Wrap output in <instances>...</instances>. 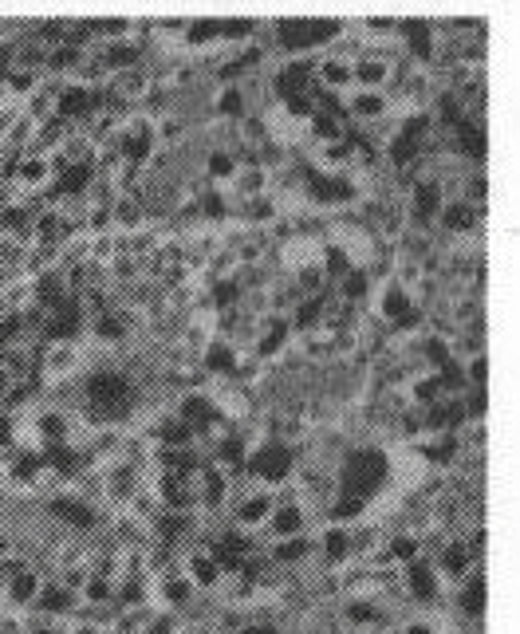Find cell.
<instances>
[{
    "label": "cell",
    "mask_w": 520,
    "mask_h": 634,
    "mask_svg": "<svg viewBox=\"0 0 520 634\" xmlns=\"http://www.w3.org/2000/svg\"><path fill=\"white\" fill-rule=\"evenodd\" d=\"M398 32H402V44L410 52L414 64H434L438 60V24L426 20V16H410V20H398Z\"/></svg>",
    "instance_id": "5"
},
{
    "label": "cell",
    "mask_w": 520,
    "mask_h": 634,
    "mask_svg": "<svg viewBox=\"0 0 520 634\" xmlns=\"http://www.w3.org/2000/svg\"><path fill=\"white\" fill-rule=\"evenodd\" d=\"M75 603H79V595H75L67 583H44L40 595H36V607H40V615H48V619H64V615H71Z\"/></svg>",
    "instance_id": "18"
},
{
    "label": "cell",
    "mask_w": 520,
    "mask_h": 634,
    "mask_svg": "<svg viewBox=\"0 0 520 634\" xmlns=\"http://www.w3.org/2000/svg\"><path fill=\"white\" fill-rule=\"evenodd\" d=\"M438 221H442L446 233H473V229L481 225V205L469 201V197H454V201L442 205Z\"/></svg>",
    "instance_id": "14"
},
{
    "label": "cell",
    "mask_w": 520,
    "mask_h": 634,
    "mask_svg": "<svg viewBox=\"0 0 520 634\" xmlns=\"http://www.w3.org/2000/svg\"><path fill=\"white\" fill-rule=\"evenodd\" d=\"M402 583H406V595L410 599H418V603H434L438 599V591H442V575L434 571L430 560H410V564H402Z\"/></svg>",
    "instance_id": "8"
},
{
    "label": "cell",
    "mask_w": 520,
    "mask_h": 634,
    "mask_svg": "<svg viewBox=\"0 0 520 634\" xmlns=\"http://www.w3.org/2000/svg\"><path fill=\"white\" fill-rule=\"evenodd\" d=\"M422 351H426V363H430V371H442L454 355V343L446 339V335H426V343H422Z\"/></svg>",
    "instance_id": "39"
},
{
    "label": "cell",
    "mask_w": 520,
    "mask_h": 634,
    "mask_svg": "<svg viewBox=\"0 0 520 634\" xmlns=\"http://www.w3.org/2000/svg\"><path fill=\"white\" fill-rule=\"evenodd\" d=\"M477 564V552L465 544V536L461 540H442L438 544V571L442 575H450V579H465L469 571Z\"/></svg>",
    "instance_id": "13"
},
{
    "label": "cell",
    "mask_w": 520,
    "mask_h": 634,
    "mask_svg": "<svg viewBox=\"0 0 520 634\" xmlns=\"http://www.w3.org/2000/svg\"><path fill=\"white\" fill-rule=\"evenodd\" d=\"M461 367H465V382H469V386H485V379H489V363H485L481 351H477L469 363H461Z\"/></svg>",
    "instance_id": "41"
},
{
    "label": "cell",
    "mask_w": 520,
    "mask_h": 634,
    "mask_svg": "<svg viewBox=\"0 0 520 634\" xmlns=\"http://www.w3.org/2000/svg\"><path fill=\"white\" fill-rule=\"evenodd\" d=\"M308 552H312L308 532L304 536H288V540L272 544V564H300V560H308Z\"/></svg>",
    "instance_id": "31"
},
{
    "label": "cell",
    "mask_w": 520,
    "mask_h": 634,
    "mask_svg": "<svg viewBox=\"0 0 520 634\" xmlns=\"http://www.w3.org/2000/svg\"><path fill=\"white\" fill-rule=\"evenodd\" d=\"M272 508H276V497H272L268 489H257V493H245V497L237 501L233 520H237L241 532H253V528H264V524H268Z\"/></svg>",
    "instance_id": "11"
},
{
    "label": "cell",
    "mask_w": 520,
    "mask_h": 634,
    "mask_svg": "<svg viewBox=\"0 0 520 634\" xmlns=\"http://www.w3.org/2000/svg\"><path fill=\"white\" fill-rule=\"evenodd\" d=\"M241 284L233 280V276H225V280H213V292H209V304H213V312H233V304L241 300Z\"/></svg>",
    "instance_id": "38"
},
{
    "label": "cell",
    "mask_w": 520,
    "mask_h": 634,
    "mask_svg": "<svg viewBox=\"0 0 520 634\" xmlns=\"http://www.w3.org/2000/svg\"><path fill=\"white\" fill-rule=\"evenodd\" d=\"M347 24L343 20H304V16H284V20H276V44L284 48V52H312V48H320V44H331V40H339V32H343Z\"/></svg>",
    "instance_id": "3"
},
{
    "label": "cell",
    "mask_w": 520,
    "mask_h": 634,
    "mask_svg": "<svg viewBox=\"0 0 520 634\" xmlns=\"http://www.w3.org/2000/svg\"><path fill=\"white\" fill-rule=\"evenodd\" d=\"M390 477V461L379 445H359L343 457L339 465V493L343 497H359V501H371L383 481Z\"/></svg>",
    "instance_id": "1"
},
{
    "label": "cell",
    "mask_w": 520,
    "mask_h": 634,
    "mask_svg": "<svg viewBox=\"0 0 520 634\" xmlns=\"http://www.w3.org/2000/svg\"><path fill=\"white\" fill-rule=\"evenodd\" d=\"M194 595H197V587L182 571H158V599H162L170 611H182Z\"/></svg>",
    "instance_id": "19"
},
{
    "label": "cell",
    "mask_w": 520,
    "mask_h": 634,
    "mask_svg": "<svg viewBox=\"0 0 520 634\" xmlns=\"http://www.w3.org/2000/svg\"><path fill=\"white\" fill-rule=\"evenodd\" d=\"M292 465H296V457H292L288 445L264 442L245 453V465H241L237 477H249V481H260L264 489H272V485H284L292 477Z\"/></svg>",
    "instance_id": "4"
},
{
    "label": "cell",
    "mask_w": 520,
    "mask_h": 634,
    "mask_svg": "<svg viewBox=\"0 0 520 634\" xmlns=\"http://www.w3.org/2000/svg\"><path fill=\"white\" fill-rule=\"evenodd\" d=\"M182 575L194 583L197 591H209V587H217V583H221V575H225V571L217 568V560H213L205 548H190V552H186V571H182Z\"/></svg>",
    "instance_id": "17"
},
{
    "label": "cell",
    "mask_w": 520,
    "mask_h": 634,
    "mask_svg": "<svg viewBox=\"0 0 520 634\" xmlns=\"http://www.w3.org/2000/svg\"><path fill=\"white\" fill-rule=\"evenodd\" d=\"M316 544H320V552H324L327 564H339V560H347V556H351V532H347L343 524L327 528Z\"/></svg>",
    "instance_id": "29"
},
{
    "label": "cell",
    "mask_w": 520,
    "mask_h": 634,
    "mask_svg": "<svg viewBox=\"0 0 520 634\" xmlns=\"http://www.w3.org/2000/svg\"><path fill=\"white\" fill-rule=\"evenodd\" d=\"M186 44L190 48H209V44H217L221 40V20H209V16H201V20H186Z\"/></svg>",
    "instance_id": "35"
},
{
    "label": "cell",
    "mask_w": 520,
    "mask_h": 634,
    "mask_svg": "<svg viewBox=\"0 0 520 634\" xmlns=\"http://www.w3.org/2000/svg\"><path fill=\"white\" fill-rule=\"evenodd\" d=\"M257 20H221V40H241V44H253L257 36Z\"/></svg>",
    "instance_id": "40"
},
{
    "label": "cell",
    "mask_w": 520,
    "mask_h": 634,
    "mask_svg": "<svg viewBox=\"0 0 520 634\" xmlns=\"http://www.w3.org/2000/svg\"><path fill=\"white\" fill-rule=\"evenodd\" d=\"M241 363V351L233 339H209L201 347V371H213V375H233Z\"/></svg>",
    "instance_id": "16"
},
{
    "label": "cell",
    "mask_w": 520,
    "mask_h": 634,
    "mask_svg": "<svg viewBox=\"0 0 520 634\" xmlns=\"http://www.w3.org/2000/svg\"><path fill=\"white\" fill-rule=\"evenodd\" d=\"M91 331H95L103 343H119V339L127 335V316H123L119 308H107V312L91 316Z\"/></svg>",
    "instance_id": "30"
},
{
    "label": "cell",
    "mask_w": 520,
    "mask_h": 634,
    "mask_svg": "<svg viewBox=\"0 0 520 634\" xmlns=\"http://www.w3.org/2000/svg\"><path fill=\"white\" fill-rule=\"evenodd\" d=\"M457 607L465 615H481L485 611V575L473 568L461 579V591H457Z\"/></svg>",
    "instance_id": "27"
},
{
    "label": "cell",
    "mask_w": 520,
    "mask_h": 634,
    "mask_svg": "<svg viewBox=\"0 0 520 634\" xmlns=\"http://www.w3.org/2000/svg\"><path fill=\"white\" fill-rule=\"evenodd\" d=\"M237 170H241V158H237L233 150H213V154L205 158V174H209L213 182H233Z\"/></svg>",
    "instance_id": "37"
},
{
    "label": "cell",
    "mask_w": 520,
    "mask_h": 634,
    "mask_svg": "<svg viewBox=\"0 0 520 634\" xmlns=\"http://www.w3.org/2000/svg\"><path fill=\"white\" fill-rule=\"evenodd\" d=\"M83 394H87V406H91V422L99 426V422H111V418H119L123 410H130V402H134V382H130V375H123V371L107 367V371H95L91 379L83 382Z\"/></svg>",
    "instance_id": "2"
},
{
    "label": "cell",
    "mask_w": 520,
    "mask_h": 634,
    "mask_svg": "<svg viewBox=\"0 0 520 634\" xmlns=\"http://www.w3.org/2000/svg\"><path fill=\"white\" fill-rule=\"evenodd\" d=\"M442 205H446V186L438 178L410 182V221H414V229H430L434 217L442 213Z\"/></svg>",
    "instance_id": "6"
},
{
    "label": "cell",
    "mask_w": 520,
    "mask_h": 634,
    "mask_svg": "<svg viewBox=\"0 0 520 634\" xmlns=\"http://www.w3.org/2000/svg\"><path fill=\"white\" fill-rule=\"evenodd\" d=\"M422 556V540L414 532H394L387 540V560L390 564H410Z\"/></svg>",
    "instance_id": "33"
},
{
    "label": "cell",
    "mask_w": 520,
    "mask_h": 634,
    "mask_svg": "<svg viewBox=\"0 0 520 634\" xmlns=\"http://www.w3.org/2000/svg\"><path fill=\"white\" fill-rule=\"evenodd\" d=\"M402 634H442L438 631V623H430V619H414V623H406Z\"/></svg>",
    "instance_id": "42"
},
{
    "label": "cell",
    "mask_w": 520,
    "mask_h": 634,
    "mask_svg": "<svg viewBox=\"0 0 520 634\" xmlns=\"http://www.w3.org/2000/svg\"><path fill=\"white\" fill-rule=\"evenodd\" d=\"M343 619L355 623V627H379V623H383V607H379L375 599H351V603L343 607Z\"/></svg>",
    "instance_id": "36"
},
{
    "label": "cell",
    "mask_w": 520,
    "mask_h": 634,
    "mask_svg": "<svg viewBox=\"0 0 520 634\" xmlns=\"http://www.w3.org/2000/svg\"><path fill=\"white\" fill-rule=\"evenodd\" d=\"M213 111H217L221 119H245V115H249L245 87H241V83H225V87L217 91V99H213Z\"/></svg>",
    "instance_id": "26"
},
{
    "label": "cell",
    "mask_w": 520,
    "mask_h": 634,
    "mask_svg": "<svg viewBox=\"0 0 520 634\" xmlns=\"http://www.w3.org/2000/svg\"><path fill=\"white\" fill-rule=\"evenodd\" d=\"M40 587H44V579H40V571L24 568L8 587H4V599L12 603V607H28V603H36V595H40Z\"/></svg>",
    "instance_id": "24"
},
{
    "label": "cell",
    "mask_w": 520,
    "mask_h": 634,
    "mask_svg": "<svg viewBox=\"0 0 520 634\" xmlns=\"http://www.w3.org/2000/svg\"><path fill=\"white\" fill-rule=\"evenodd\" d=\"M75 233V225L67 221L60 209H44L36 221H32V237L40 241V245H48V249H56L60 241H67Z\"/></svg>",
    "instance_id": "20"
},
{
    "label": "cell",
    "mask_w": 520,
    "mask_h": 634,
    "mask_svg": "<svg viewBox=\"0 0 520 634\" xmlns=\"http://www.w3.org/2000/svg\"><path fill=\"white\" fill-rule=\"evenodd\" d=\"M87 60V52L83 48H75V44H60V48H52L48 52V60H44V71H52V75H64V71H79Z\"/></svg>",
    "instance_id": "32"
},
{
    "label": "cell",
    "mask_w": 520,
    "mask_h": 634,
    "mask_svg": "<svg viewBox=\"0 0 520 634\" xmlns=\"http://www.w3.org/2000/svg\"><path fill=\"white\" fill-rule=\"evenodd\" d=\"M48 512H52L56 520L71 524V528H79V532L95 528V508L87 505V501H79V497H52V501H48Z\"/></svg>",
    "instance_id": "21"
},
{
    "label": "cell",
    "mask_w": 520,
    "mask_h": 634,
    "mask_svg": "<svg viewBox=\"0 0 520 634\" xmlns=\"http://www.w3.org/2000/svg\"><path fill=\"white\" fill-rule=\"evenodd\" d=\"M138 489H142L138 469L127 465V461H123V465H111V469H107V477H103V493H107V501H115L119 508L134 505Z\"/></svg>",
    "instance_id": "12"
},
{
    "label": "cell",
    "mask_w": 520,
    "mask_h": 634,
    "mask_svg": "<svg viewBox=\"0 0 520 634\" xmlns=\"http://www.w3.org/2000/svg\"><path fill=\"white\" fill-rule=\"evenodd\" d=\"M312 83H316V60H292V64L276 67L272 95H276V103L296 99V95H312Z\"/></svg>",
    "instance_id": "7"
},
{
    "label": "cell",
    "mask_w": 520,
    "mask_h": 634,
    "mask_svg": "<svg viewBox=\"0 0 520 634\" xmlns=\"http://www.w3.org/2000/svg\"><path fill=\"white\" fill-rule=\"evenodd\" d=\"M316 79L324 91H339V87H351V64L343 56H327L316 64Z\"/></svg>",
    "instance_id": "28"
},
{
    "label": "cell",
    "mask_w": 520,
    "mask_h": 634,
    "mask_svg": "<svg viewBox=\"0 0 520 634\" xmlns=\"http://www.w3.org/2000/svg\"><path fill=\"white\" fill-rule=\"evenodd\" d=\"M394 79V64L379 52H363L351 64V83H359V91H383Z\"/></svg>",
    "instance_id": "10"
},
{
    "label": "cell",
    "mask_w": 520,
    "mask_h": 634,
    "mask_svg": "<svg viewBox=\"0 0 520 634\" xmlns=\"http://www.w3.org/2000/svg\"><path fill=\"white\" fill-rule=\"evenodd\" d=\"M264 528H268L276 540L304 536V532H308V512H304V505H296V501H288V505H276Z\"/></svg>",
    "instance_id": "15"
},
{
    "label": "cell",
    "mask_w": 520,
    "mask_h": 634,
    "mask_svg": "<svg viewBox=\"0 0 520 634\" xmlns=\"http://www.w3.org/2000/svg\"><path fill=\"white\" fill-rule=\"evenodd\" d=\"M79 363H83V355H79L75 343H48V347H40V375L48 382L71 379L79 371Z\"/></svg>",
    "instance_id": "9"
},
{
    "label": "cell",
    "mask_w": 520,
    "mask_h": 634,
    "mask_svg": "<svg viewBox=\"0 0 520 634\" xmlns=\"http://www.w3.org/2000/svg\"><path fill=\"white\" fill-rule=\"evenodd\" d=\"M237 634H276V627L272 623H253V627H241Z\"/></svg>",
    "instance_id": "43"
},
{
    "label": "cell",
    "mask_w": 520,
    "mask_h": 634,
    "mask_svg": "<svg viewBox=\"0 0 520 634\" xmlns=\"http://www.w3.org/2000/svg\"><path fill=\"white\" fill-rule=\"evenodd\" d=\"M371 284H375L371 268H351V272L339 280V288H335V292H339V300H343V304H351V308H355V304H363V300L371 296Z\"/></svg>",
    "instance_id": "25"
},
{
    "label": "cell",
    "mask_w": 520,
    "mask_h": 634,
    "mask_svg": "<svg viewBox=\"0 0 520 634\" xmlns=\"http://www.w3.org/2000/svg\"><path fill=\"white\" fill-rule=\"evenodd\" d=\"M390 107L387 91H355L351 99H347V115H355V119H383Z\"/></svg>",
    "instance_id": "23"
},
{
    "label": "cell",
    "mask_w": 520,
    "mask_h": 634,
    "mask_svg": "<svg viewBox=\"0 0 520 634\" xmlns=\"http://www.w3.org/2000/svg\"><path fill=\"white\" fill-rule=\"evenodd\" d=\"M288 335H292V323L288 316H268L264 319V327H260V339H257V359H272L284 343H288Z\"/></svg>",
    "instance_id": "22"
},
{
    "label": "cell",
    "mask_w": 520,
    "mask_h": 634,
    "mask_svg": "<svg viewBox=\"0 0 520 634\" xmlns=\"http://www.w3.org/2000/svg\"><path fill=\"white\" fill-rule=\"evenodd\" d=\"M406 398L414 402V410H426V406H434V402L442 398L438 375H434V371H430V375H418V379L406 386Z\"/></svg>",
    "instance_id": "34"
}]
</instances>
